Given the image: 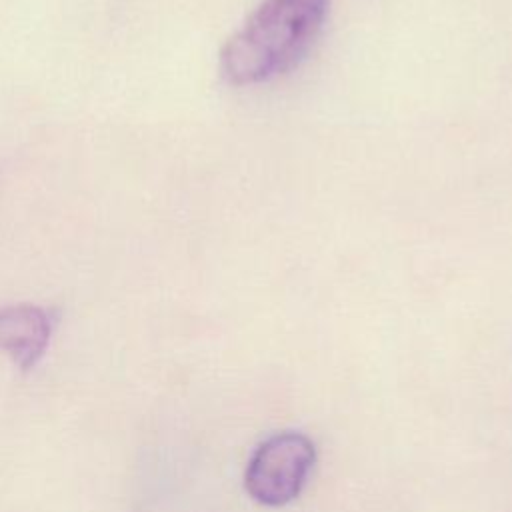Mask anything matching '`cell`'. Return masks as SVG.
Wrapping results in <instances>:
<instances>
[{
    "label": "cell",
    "instance_id": "cell-1",
    "mask_svg": "<svg viewBox=\"0 0 512 512\" xmlns=\"http://www.w3.org/2000/svg\"><path fill=\"white\" fill-rule=\"evenodd\" d=\"M330 0H262L220 52L232 86L268 82L292 70L320 34Z\"/></svg>",
    "mask_w": 512,
    "mask_h": 512
},
{
    "label": "cell",
    "instance_id": "cell-2",
    "mask_svg": "<svg viewBox=\"0 0 512 512\" xmlns=\"http://www.w3.org/2000/svg\"><path fill=\"white\" fill-rule=\"evenodd\" d=\"M314 460L316 450L308 436L274 434L254 450L246 466V492L264 506H284L304 488Z\"/></svg>",
    "mask_w": 512,
    "mask_h": 512
},
{
    "label": "cell",
    "instance_id": "cell-3",
    "mask_svg": "<svg viewBox=\"0 0 512 512\" xmlns=\"http://www.w3.org/2000/svg\"><path fill=\"white\" fill-rule=\"evenodd\" d=\"M52 334V320L34 304H10L0 308V350L12 362L30 370L44 356Z\"/></svg>",
    "mask_w": 512,
    "mask_h": 512
}]
</instances>
